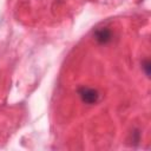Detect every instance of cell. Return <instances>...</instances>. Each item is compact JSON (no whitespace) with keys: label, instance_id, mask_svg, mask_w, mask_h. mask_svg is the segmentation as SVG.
Returning a JSON list of instances; mask_svg holds the SVG:
<instances>
[{"label":"cell","instance_id":"obj_2","mask_svg":"<svg viewBox=\"0 0 151 151\" xmlns=\"http://www.w3.org/2000/svg\"><path fill=\"white\" fill-rule=\"evenodd\" d=\"M94 38L99 44H107L109 41H111L112 39V34L111 31L107 28H99L94 32Z\"/></svg>","mask_w":151,"mask_h":151},{"label":"cell","instance_id":"obj_1","mask_svg":"<svg viewBox=\"0 0 151 151\" xmlns=\"http://www.w3.org/2000/svg\"><path fill=\"white\" fill-rule=\"evenodd\" d=\"M78 94L80 97V99L85 103V104H88V105H92V104H96L99 99V92L94 88H91V87H80L78 90Z\"/></svg>","mask_w":151,"mask_h":151},{"label":"cell","instance_id":"obj_3","mask_svg":"<svg viewBox=\"0 0 151 151\" xmlns=\"http://www.w3.org/2000/svg\"><path fill=\"white\" fill-rule=\"evenodd\" d=\"M142 68L144 70L146 77H150V61L149 60H144L142 63Z\"/></svg>","mask_w":151,"mask_h":151}]
</instances>
